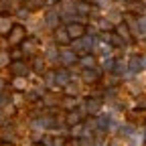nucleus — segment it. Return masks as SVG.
<instances>
[{
	"mask_svg": "<svg viewBox=\"0 0 146 146\" xmlns=\"http://www.w3.org/2000/svg\"><path fill=\"white\" fill-rule=\"evenodd\" d=\"M67 33H69V36H73L75 41H79L81 36H83V27H79V25H71V27L67 29Z\"/></svg>",
	"mask_w": 146,
	"mask_h": 146,
	"instance_id": "nucleus-1",
	"label": "nucleus"
},
{
	"mask_svg": "<svg viewBox=\"0 0 146 146\" xmlns=\"http://www.w3.org/2000/svg\"><path fill=\"white\" fill-rule=\"evenodd\" d=\"M142 65H144V61H140L138 57H132L130 63H128V71H130V73H138L142 69Z\"/></svg>",
	"mask_w": 146,
	"mask_h": 146,
	"instance_id": "nucleus-2",
	"label": "nucleus"
},
{
	"mask_svg": "<svg viewBox=\"0 0 146 146\" xmlns=\"http://www.w3.org/2000/svg\"><path fill=\"white\" fill-rule=\"evenodd\" d=\"M61 59H63V63H73V61H75V53H73V51H63L61 53Z\"/></svg>",
	"mask_w": 146,
	"mask_h": 146,
	"instance_id": "nucleus-3",
	"label": "nucleus"
},
{
	"mask_svg": "<svg viewBox=\"0 0 146 146\" xmlns=\"http://www.w3.org/2000/svg\"><path fill=\"white\" fill-rule=\"evenodd\" d=\"M98 75H100V73H98L96 69H87V71L83 73V77H85V81H96V79H98Z\"/></svg>",
	"mask_w": 146,
	"mask_h": 146,
	"instance_id": "nucleus-4",
	"label": "nucleus"
},
{
	"mask_svg": "<svg viewBox=\"0 0 146 146\" xmlns=\"http://www.w3.org/2000/svg\"><path fill=\"white\" fill-rule=\"evenodd\" d=\"M8 31H12L10 21L8 18H0V33H8Z\"/></svg>",
	"mask_w": 146,
	"mask_h": 146,
	"instance_id": "nucleus-5",
	"label": "nucleus"
},
{
	"mask_svg": "<svg viewBox=\"0 0 146 146\" xmlns=\"http://www.w3.org/2000/svg\"><path fill=\"white\" fill-rule=\"evenodd\" d=\"M57 41H59V43H67V41H69V33H67L65 29L57 31Z\"/></svg>",
	"mask_w": 146,
	"mask_h": 146,
	"instance_id": "nucleus-6",
	"label": "nucleus"
},
{
	"mask_svg": "<svg viewBox=\"0 0 146 146\" xmlns=\"http://www.w3.org/2000/svg\"><path fill=\"white\" fill-rule=\"evenodd\" d=\"M57 21H59V16H57V12H49V14H47V25L55 27V25H57Z\"/></svg>",
	"mask_w": 146,
	"mask_h": 146,
	"instance_id": "nucleus-7",
	"label": "nucleus"
},
{
	"mask_svg": "<svg viewBox=\"0 0 146 146\" xmlns=\"http://www.w3.org/2000/svg\"><path fill=\"white\" fill-rule=\"evenodd\" d=\"M67 79H69V75H67L65 71H59L57 73V83L59 85H67Z\"/></svg>",
	"mask_w": 146,
	"mask_h": 146,
	"instance_id": "nucleus-8",
	"label": "nucleus"
},
{
	"mask_svg": "<svg viewBox=\"0 0 146 146\" xmlns=\"http://www.w3.org/2000/svg\"><path fill=\"white\" fill-rule=\"evenodd\" d=\"M21 36H23V29H12V35H10V41L12 43L21 41Z\"/></svg>",
	"mask_w": 146,
	"mask_h": 146,
	"instance_id": "nucleus-9",
	"label": "nucleus"
},
{
	"mask_svg": "<svg viewBox=\"0 0 146 146\" xmlns=\"http://www.w3.org/2000/svg\"><path fill=\"white\" fill-rule=\"evenodd\" d=\"M87 110H89V114H96L98 110H100V102H96V100L87 102Z\"/></svg>",
	"mask_w": 146,
	"mask_h": 146,
	"instance_id": "nucleus-10",
	"label": "nucleus"
},
{
	"mask_svg": "<svg viewBox=\"0 0 146 146\" xmlns=\"http://www.w3.org/2000/svg\"><path fill=\"white\" fill-rule=\"evenodd\" d=\"M118 33H120V36H124V41L130 39V33H128V29H126L124 25H120V27H118Z\"/></svg>",
	"mask_w": 146,
	"mask_h": 146,
	"instance_id": "nucleus-11",
	"label": "nucleus"
},
{
	"mask_svg": "<svg viewBox=\"0 0 146 146\" xmlns=\"http://www.w3.org/2000/svg\"><path fill=\"white\" fill-rule=\"evenodd\" d=\"M14 87H16V89H25V87H27V81H25L23 77H18V79H14Z\"/></svg>",
	"mask_w": 146,
	"mask_h": 146,
	"instance_id": "nucleus-12",
	"label": "nucleus"
},
{
	"mask_svg": "<svg viewBox=\"0 0 146 146\" xmlns=\"http://www.w3.org/2000/svg\"><path fill=\"white\" fill-rule=\"evenodd\" d=\"M67 122H69V124H77V122H79V114H69V116H67Z\"/></svg>",
	"mask_w": 146,
	"mask_h": 146,
	"instance_id": "nucleus-13",
	"label": "nucleus"
},
{
	"mask_svg": "<svg viewBox=\"0 0 146 146\" xmlns=\"http://www.w3.org/2000/svg\"><path fill=\"white\" fill-rule=\"evenodd\" d=\"M12 69L18 73V75H21V73H25V65H23V63H14V65H12Z\"/></svg>",
	"mask_w": 146,
	"mask_h": 146,
	"instance_id": "nucleus-14",
	"label": "nucleus"
},
{
	"mask_svg": "<svg viewBox=\"0 0 146 146\" xmlns=\"http://www.w3.org/2000/svg\"><path fill=\"white\" fill-rule=\"evenodd\" d=\"M77 146H94V142H91V138H81Z\"/></svg>",
	"mask_w": 146,
	"mask_h": 146,
	"instance_id": "nucleus-15",
	"label": "nucleus"
},
{
	"mask_svg": "<svg viewBox=\"0 0 146 146\" xmlns=\"http://www.w3.org/2000/svg\"><path fill=\"white\" fill-rule=\"evenodd\" d=\"M108 124H110V116H102V118H100V126H102V128H106Z\"/></svg>",
	"mask_w": 146,
	"mask_h": 146,
	"instance_id": "nucleus-16",
	"label": "nucleus"
},
{
	"mask_svg": "<svg viewBox=\"0 0 146 146\" xmlns=\"http://www.w3.org/2000/svg\"><path fill=\"white\" fill-rule=\"evenodd\" d=\"M6 61H8V55L6 53H0V67L6 65Z\"/></svg>",
	"mask_w": 146,
	"mask_h": 146,
	"instance_id": "nucleus-17",
	"label": "nucleus"
},
{
	"mask_svg": "<svg viewBox=\"0 0 146 146\" xmlns=\"http://www.w3.org/2000/svg\"><path fill=\"white\" fill-rule=\"evenodd\" d=\"M132 132H134L132 126H122V134H132Z\"/></svg>",
	"mask_w": 146,
	"mask_h": 146,
	"instance_id": "nucleus-18",
	"label": "nucleus"
},
{
	"mask_svg": "<svg viewBox=\"0 0 146 146\" xmlns=\"http://www.w3.org/2000/svg\"><path fill=\"white\" fill-rule=\"evenodd\" d=\"M25 51H27V53H33V51H35V45H33V43H25Z\"/></svg>",
	"mask_w": 146,
	"mask_h": 146,
	"instance_id": "nucleus-19",
	"label": "nucleus"
},
{
	"mask_svg": "<svg viewBox=\"0 0 146 146\" xmlns=\"http://www.w3.org/2000/svg\"><path fill=\"white\" fill-rule=\"evenodd\" d=\"M47 53H49V59H55V57H57V53H55V49H53V47H49V49H47Z\"/></svg>",
	"mask_w": 146,
	"mask_h": 146,
	"instance_id": "nucleus-20",
	"label": "nucleus"
},
{
	"mask_svg": "<svg viewBox=\"0 0 146 146\" xmlns=\"http://www.w3.org/2000/svg\"><path fill=\"white\" fill-rule=\"evenodd\" d=\"M31 8H36V4H43V0H29Z\"/></svg>",
	"mask_w": 146,
	"mask_h": 146,
	"instance_id": "nucleus-21",
	"label": "nucleus"
},
{
	"mask_svg": "<svg viewBox=\"0 0 146 146\" xmlns=\"http://www.w3.org/2000/svg\"><path fill=\"white\" fill-rule=\"evenodd\" d=\"M65 87H67V94H77V87H73V85H69V83H67Z\"/></svg>",
	"mask_w": 146,
	"mask_h": 146,
	"instance_id": "nucleus-22",
	"label": "nucleus"
},
{
	"mask_svg": "<svg viewBox=\"0 0 146 146\" xmlns=\"http://www.w3.org/2000/svg\"><path fill=\"white\" fill-rule=\"evenodd\" d=\"M35 69H36V71H41V69H43V61H41V59H36V61H35Z\"/></svg>",
	"mask_w": 146,
	"mask_h": 146,
	"instance_id": "nucleus-23",
	"label": "nucleus"
},
{
	"mask_svg": "<svg viewBox=\"0 0 146 146\" xmlns=\"http://www.w3.org/2000/svg\"><path fill=\"white\" fill-rule=\"evenodd\" d=\"M83 65H85V67H91V65H94V59L85 57V59H83Z\"/></svg>",
	"mask_w": 146,
	"mask_h": 146,
	"instance_id": "nucleus-24",
	"label": "nucleus"
},
{
	"mask_svg": "<svg viewBox=\"0 0 146 146\" xmlns=\"http://www.w3.org/2000/svg\"><path fill=\"white\" fill-rule=\"evenodd\" d=\"M77 10H79V12H87V4H83V2L77 4Z\"/></svg>",
	"mask_w": 146,
	"mask_h": 146,
	"instance_id": "nucleus-25",
	"label": "nucleus"
},
{
	"mask_svg": "<svg viewBox=\"0 0 146 146\" xmlns=\"http://www.w3.org/2000/svg\"><path fill=\"white\" fill-rule=\"evenodd\" d=\"M138 140H140V136H132V140H130V146H138Z\"/></svg>",
	"mask_w": 146,
	"mask_h": 146,
	"instance_id": "nucleus-26",
	"label": "nucleus"
},
{
	"mask_svg": "<svg viewBox=\"0 0 146 146\" xmlns=\"http://www.w3.org/2000/svg\"><path fill=\"white\" fill-rule=\"evenodd\" d=\"M71 132H73V136H75V134H81V126H77V128H73Z\"/></svg>",
	"mask_w": 146,
	"mask_h": 146,
	"instance_id": "nucleus-27",
	"label": "nucleus"
},
{
	"mask_svg": "<svg viewBox=\"0 0 146 146\" xmlns=\"http://www.w3.org/2000/svg\"><path fill=\"white\" fill-rule=\"evenodd\" d=\"M140 29L146 31V18H142V21H140Z\"/></svg>",
	"mask_w": 146,
	"mask_h": 146,
	"instance_id": "nucleus-28",
	"label": "nucleus"
},
{
	"mask_svg": "<svg viewBox=\"0 0 146 146\" xmlns=\"http://www.w3.org/2000/svg\"><path fill=\"white\" fill-rule=\"evenodd\" d=\"M45 144H47V146H51V144H53V140H51V136H47V138H45Z\"/></svg>",
	"mask_w": 146,
	"mask_h": 146,
	"instance_id": "nucleus-29",
	"label": "nucleus"
},
{
	"mask_svg": "<svg viewBox=\"0 0 146 146\" xmlns=\"http://www.w3.org/2000/svg\"><path fill=\"white\" fill-rule=\"evenodd\" d=\"M2 122H4V118H2V114H0V124H2Z\"/></svg>",
	"mask_w": 146,
	"mask_h": 146,
	"instance_id": "nucleus-30",
	"label": "nucleus"
},
{
	"mask_svg": "<svg viewBox=\"0 0 146 146\" xmlns=\"http://www.w3.org/2000/svg\"><path fill=\"white\" fill-rule=\"evenodd\" d=\"M0 146H10V144H8V142H4V144H0Z\"/></svg>",
	"mask_w": 146,
	"mask_h": 146,
	"instance_id": "nucleus-31",
	"label": "nucleus"
},
{
	"mask_svg": "<svg viewBox=\"0 0 146 146\" xmlns=\"http://www.w3.org/2000/svg\"><path fill=\"white\" fill-rule=\"evenodd\" d=\"M0 102H2V96H0Z\"/></svg>",
	"mask_w": 146,
	"mask_h": 146,
	"instance_id": "nucleus-32",
	"label": "nucleus"
},
{
	"mask_svg": "<svg viewBox=\"0 0 146 146\" xmlns=\"http://www.w3.org/2000/svg\"><path fill=\"white\" fill-rule=\"evenodd\" d=\"M35 146H39V144H35Z\"/></svg>",
	"mask_w": 146,
	"mask_h": 146,
	"instance_id": "nucleus-33",
	"label": "nucleus"
}]
</instances>
